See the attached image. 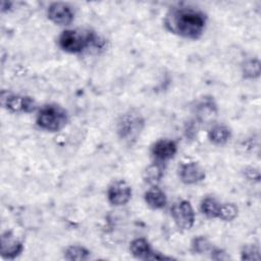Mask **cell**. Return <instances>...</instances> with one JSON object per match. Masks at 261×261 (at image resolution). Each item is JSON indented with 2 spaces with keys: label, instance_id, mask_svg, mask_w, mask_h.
<instances>
[{
  "label": "cell",
  "instance_id": "20",
  "mask_svg": "<svg viewBox=\"0 0 261 261\" xmlns=\"http://www.w3.org/2000/svg\"><path fill=\"white\" fill-rule=\"evenodd\" d=\"M242 74L245 79L254 80L260 75V62L257 58L248 59L242 65Z\"/></svg>",
  "mask_w": 261,
  "mask_h": 261
},
{
  "label": "cell",
  "instance_id": "22",
  "mask_svg": "<svg viewBox=\"0 0 261 261\" xmlns=\"http://www.w3.org/2000/svg\"><path fill=\"white\" fill-rule=\"evenodd\" d=\"M260 249L255 244H247L241 250V259L246 261L260 260Z\"/></svg>",
  "mask_w": 261,
  "mask_h": 261
},
{
  "label": "cell",
  "instance_id": "13",
  "mask_svg": "<svg viewBox=\"0 0 261 261\" xmlns=\"http://www.w3.org/2000/svg\"><path fill=\"white\" fill-rule=\"evenodd\" d=\"M144 200L148 207L153 210H159L165 207L167 203L166 194L159 187L152 186L144 194Z\"/></svg>",
  "mask_w": 261,
  "mask_h": 261
},
{
  "label": "cell",
  "instance_id": "18",
  "mask_svg": "<svg viewBox=\"0 0 261 261\" xmlns=\"http://www.w3.org/2000/svg\"><path fill=\"white\" fill-rule=\"evenodd\" d=\"M213 248V244L204 236H197L191 242V251L194 254H210Z\"/></svg>",
  "mask_w": 261,
  "mask_h": 261
},
{
  "label": "cell",
  "instance_id": "7",
  "mask_svg": "<svg viewBox=\"0 0 261 261\" xmlns=\"http://www.w3.org/2000/svg\"><path fill=\"white\" fill-rule=\"evenodd\" d=\"M132 187L123 179L113 181L107 189V200L112 206H123L132 199Z\"/></svg>",
  "mask_w": 261,
  "mask_h": 261
},
{
  "label": "cell",
  "instance_id": "21",
  "mask_svg": "<svg viewBox=\"0 0 261 261\" xmlns=\"http://www.w3.org/2000/svg\"><path fill=\"white\" fill-rule=\"evenodd\" d=\"M239 215V208L233 203H221L218 219L222 221H232Z\"/></svg>",
  "mask_w": 261,
  "mask_h": 261
},
{
  "label": "cell",
  "instance_id": "19",
  "mask_svg": "<svg viewBox=\"0 0 261 261\" xmlns=\"http://www.w3.org/2000/svg\"><path fill=\"white\" fill-rule=\"evenodd\" d=\"M163 176V167L161 163L154 162L149 165L144 171V180L152 186H155Z\"/></svg>",
  "mask_w": 261,
  "mask_h": 261
},
{
  "label": "cell",
  "instance_id": "2",
  "mask_svg": "<svg viewBox=\"0 0 261 261\" xmlns=\"http://www.w3.org/2000/svg\"><path fill=\"white\" fill-rule=\"evenodd\" d=\"M58 46L64 52L79 54L86 49L100 44L99 37L90 30L69 29L64 30L58 37Z\"/></svg>",
  "mask_w": 261,
  "mask_h": 261
},
{
  "label": "cell",
  "instance_id": "9",
  "mask_svg": "<svg viewBox=\"0 0 261 261\" xmlns=\"http://www.w3.org/2000/svg\"><path fill=\"white\" fill-rule=\"evenodd\" d=\"M129 252L135 258L140 260L171 259V257L164 256L161 253L154 251L149 241L145 238H137L133 240L129 244Z\"/></svg>",
  "mask_w": 261,
  "mask_h": 261
},
{
  "label": "cell",
  "instance_id": "3",
  "mask_svg": "<svg viewBox=\"0 0 261 261\" xmlns=\"http://www.w3.org/2000/svg\"><path fill=\"white\" fill-rule=\"evenodd\" d=\"M145 126V119L137 110L122 113L116 121V134L120 141L126 145L135 144Z\"/></svg>",
  "mask_w": 261,
  "mask_h": 261
},
{
  "label": "cell",
  "instance_id": "1",
  "mask_svg": "<svg viewBox=\"0 0 261 261\" xmlns=\"http://www.w3.org/2000/svg\"><path fill=\"white\" fill-rule=\"evenodd\" d=\"M163 23L171 34L186 39L197 40L205 31L207 15L198 8L178 5L167 11Z\"/></svg>",
  "mask_w": 261,
  "mask_h": 261
},
{
  "label": "cell",
  "instance_id": "12",
  "mask_svg": "<svg viewBox=\"0 0 261 261\" xmlns=\"http://www.w3.org/2000/svg\"><path fill=\"white\" fill-rule=\"evenodd\" d=\"M23 251V244L12 231L5 230L1 234V256L4 259L13 260Z\"/></svg>",
  "mask_w": 261,
  "mask_h": 261
},
{
  "label": "cell",
  "instance_id": "5",
  "mask_svg": "<svg viewBox=\"0 0 261 261\" xmlns=\"http://www.w3.org/2000/svg\"><path fill=\"white\" fill-rule=\"evenodd\" d=\"M171 217L175 225L182 230H189L195 223V212L188 200H177L170 209Z\"/></svg>",
  "mask_w": 261,
  "mask_h": 261
},
{
  "label": "cell",
  "instance_id": "15",
  "mask_svg": "<svg viewBox=\"0 0 261 261\" xmlns=\"http://www.w3.org/2000/svg\"><path fill=\"white\" fill-rule=\"evenodd\" d=\"M208 139L214 145H224L231 138V129L223 123L213 124L208 130Z\"/></svg>",
  "mask_w": 261,
  "mask_h": 261
},
{
  "label": "cell",
  "instance_id": "16",
  "mask_svg": "<svg viewBox=\"0 0 261 261\" xmlns=\"http://www.w3.org/2000/svg\"><path fill=\"white\" fill-rule=\"evenodd\" d=\"M221 203L212 196H206L200 203L201 212L208 218H217Z\"/></svg>",
  "mask_w": 261,
  "mask_h": 261
},
{
  "label": "cell",
  "instance_id": "11",
  "mask_svg": "<svg viewBox=\"0 0 261 261\" xmlns=\"http://www.w3.org/2000/svg\"><path fill=\"white\" fill-rule=\"evenodd\" d=\"M177 152V145L171 139H160L151 147V155L154 162L165 163L172 159Z\"/></svg>",
  "mask_w": 261,
  "mask_h": 261
},
{
  "label": "cell",
  "instance_id": "10",
  "mask_svg": "<svg viewBox=\"0 0 261 261\" xmlns=\"http://www.w3.org/2000/svg\"><path fill=\"white\" fill-rule=\"evenodd\" d=\"M47 16L57 25H69L74 19V11L67 3L53 2L47 8Z\"/></svg>",
  "mask_w": 261,
  "mask_h": 261
},
{
  "label": "cell",
  "instance_id": "8",
  "mask_svg": "<svg viewBox=\"0 0 261 261\" xmlns=\"http://www.w3.org/2000/svg\"><path fill=\"white\" fill-rule=\"evenodd\" d=\"M177 175L185 185H197L206 177L205 169L196 161L182 162L177 168Z\"/></svg>",
  "mask_w": 261,
  "mask_h": 261
},
{
  "label": "cell",
  "instance_id": "14",
  "mask_svg": "<svg viewBox=\"0 0 261 261\" xmlns=\"http://www.w3.org/2000/svg\"><path fill=\"white\" fill-rule=\"evenodd\" d=\"M196 117L199 122L211 119L217 113V107L212 97H204L195 106Z\"/></svg>",
  "mask_w": 261,
  "mask_h": 261
},
{
  "label": "cell",
  "instance_id": "17",
  "mask_svg": "<svg viewBox=\"0 0 261 261\" xmlns=\"http://www.w3.org/2000/svg\"><path fill=\"white\" fill-rule=\"evenodd\" d=\"M91 256V251L80 245L68 246L63 253V257L69 261H84L88 260Z\"/></svg>",
  "mask_w": 261,
  "mask_h": 261
},
{
  "label": "cell",
  "instance_id": "4",
  "mask_svg": "<svg viewBox=\"0 0 261 261\" xmlns=\"http://www.w3.org/2000/svg\"><path fill=\"white\" fill-rule=\"evenodd\" d=\"M68 122L67 111L60 105L50 103L43 105L37 113V125L46 132L56 133L61 130Z\"/></svg>",
  "mask_w": 261,
  "mask_h": 261
},
{
  "label": "cell",
  "instance_id": "6",
  "mask_svg": "<svg viewBox=\"0 0 261 261\" xmlns=\"http://www.w3.org/2000/svg\"><path fill=\"white\" fill-rule=\"evenodd\" d=\"M2 106L13 113H31L36 109V102L32 97L12 93H2Z\"/></svg>",
  "mask_w": 261,
  "mask_h": 261
}]
</instances>
